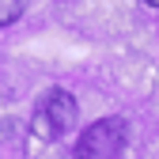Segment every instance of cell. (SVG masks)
<instances>
[{
    "mask_svg": "<svg viewBox=\"0 0 159 159\" xmlns=\"http://www.w3.org/2000/svg\"><path fill=\"white\" fill-rule=\"evenodd\" d=\"M129 144V121L125 117H98L76 140L72 159H121Z\"/></svg>",
    "mask_w": 159,
    "mask_h": 159,
    "instance_id": "cell-1",
    "label": "cell"
},
{
    "mask_svg": "<svg viewBox=\"0 0 159 159\" xmlns=\"http://www.w3.org/2000/svg\"><path fill=\"white\" fill-rule=\"evenodd\" d=\"M80 117V106L76 98L65 91V87H53L42 95V102L34 106V133L46 136V140H57V136H65Z\"/></svg>",
    "mask_w": 159,
    "mask_h": 159,
    "instance_id": "cell-2",
    "label": "cell"
},
{
    "mask_svg": "<svg viewBox=\"0 0 159 159\" xmlns=\"http://www.w3.org/2000/svg\"><path fill=\"white\" fill-rule=\"evenodd\" d=\"M23 8H27V0H0V27L15 23V19L23 15Z\"/></svg>",
    "mask_w": 159,
    "mask_h": 159,
    "instance_id": "cell-3",
    "label": "cell"
},
{
    "mask_svg": "<svg viewBox=\"0 0 159 159\" xmlns=\"http://www.w3.org/2000/svg\"><path fill=\"white\" fill-rule=\"evenodd\" d=\"M144 4H148V8H159V0H144Z\"/></svg>",
    "mask_w": 159,
    "mask_h": 159,
    "instance_id": "cell-4",
    "label": "cell"
}]
</instances>
